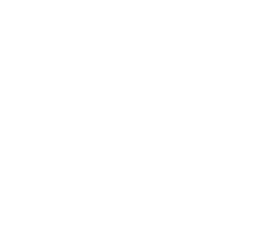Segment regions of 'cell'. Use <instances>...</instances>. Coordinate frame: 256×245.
Segmentation results:
<instances>
[]
</instances>
